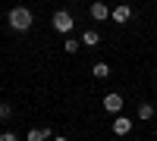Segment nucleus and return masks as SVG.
Wrapping results in <instances>:
<instances>
[{
    "label": "nucleus",
    "mask_w": 157,
    "mask_h": 141,
    "mask_svg": "<svg viewBox=\"0 0 157 141\" xmlns=\"http://www.w3.org/2000/svg\"><path fill=\"white\" fill-rule=\"evenodd\" d=\"M78 47H82V41H75V38H66V41H63V50H66V54H78Z\"/></svg>",
    "instance_id": "11"
},
{
    "label": "nucleus",
    "mask_w": 157,
    "mask_h": 141,
    "mask_svg": "<svg viewBox=\"0 0 157 141\" xmlns=\"http://www.w3.org/2000/svg\"><path fill=\"white\" fill-rule=\"evenodd\" d=\"M98 41H101V35H98L94 28H85V32H82V44H85V47H98Z\"/></svg>",
    "instance_id": "8"
},
{
    "label": "nucleus",
    "mask_w": 157,
    "mask_h": 141,
    "mask_svg": "<svg viewBox=\"0 0 157 141\" xmlns=\"http://www.w3.org/2000/svg\"><path fill=\"white\" fill-rule=\"evenodd\" d=\"M25 138H29V141H47L50 138V129H47V125H35V129H29Z\"/></svg>",
    "instance_id": "7"
},
{
    "label": "nucleus",
    "mask_w": 157,
    "mask_h": 141,
    "mask_svg": "<svg viewBox=\"0 0 157 141\" xmlns=\"http://www.w3.org/2000/svg\"><path fill=\"white\" fill-rule=\"evenodd\" d=\"M6 25H10L13 32H29L32 25H35V13L29 6H13L6 13Z\"/></svg>",
    "instance_id": "1"
},
{
    "label": "nucleus",
    "mask_w": 157,
    "mask_h": 141,
    "mask_svg": "<svg viewBox=\"0 0 157 141\" xmlns=\"http://www.w3.org/2000/svg\"><path fill=\"white\" fill-rule=\"evenodd\" d=\"M129 132H132V119L116 113V119H113V135H129Z\"/></svg>",
    "instance_id": "5"
},
{
    "label": "nucleus",
    "mask_w": 157,
    "mask_h": 141,
    "mask_svg": "<svg viewBox=\"0 0 157 141\" xmlns=\"http://www.w3.org/2000/svg\"><path fill=\"white\" fill-rule=\"evenodd\" d=\"M54 141H66V135H57V138H54Z\"/></svg>",
    "instance_id": "14"
},
{
    "label": "nucleus",
    "mask_w": 157,
    "mask_h": 141,
    "mask_svg": "<svg viewBox=\"0 0 157 141\" xmlns=\"http://www.w3.org/2000/svg\"><path fill=\"white\" fill-rule=\"evenodd\" d=\"M88 13H91V19H94V22H107V19H110V6L104 3V0H94V3L88 6Z\"/></svg>",
    "instance_id": "3"
},
{
    "label": "nucleus",
    "mask_w": 157,
    "mask_h": 141,
    "mask_svg": "<svg viewBox=\"0 0 157 141\" xmlns=\"http://www.w3.org/2000/svg\"><path fill=\"white\" fill-rule=\"evenodd\" d=\"M123 104H126L123 94H107V97H104V110H107V113H120Z\"/></svg>",
    "instance_id": "6"
},
{
    "label": "nucleus",
    "mask_w": 157,
    "mask_h": 141,
    "mask_svg": "<svg viewBox=\"0 0 157 141\" xmlns=\"http://www.w3.org/2000/svg\"><path fill=\"white\" fill-rule=\"evenodd\" d=\"M0 141H19V138L13 135V132H3V135H0Z\"/></svg>",
    "instance_id": "13"
},
{
    "label": "nucleus",
    "mask_w": 157,
    "mask_h": 141,
    "mask_svg": "<svg viewBox=\"0 0 157 141\" xmlns=\"http://www.w3.org/2000/svg\"><path fill=\"white\" fill-rule=\"evenodd\" d=\"M13 116V107L10 104H0V119H10Z\"/></svg>",
    "instance_id": "12"
},
{
    "label": "nucleus",
    "mask_w": 157,
    "mask_h": 141,
    "mask_svg": "<svg viewBox=\"0 0 157 141\" xmlns=\"http://www.w3.org/2000/svg\"><path fill=\"white\" fill-rule=\"evenodd\" d=\"M110 19H113L116 25H126L129 19H132V6H129V3H120L116 9H110Z\"/></svg>",
    "instance_id": "4"
},
{
    "label": "nucleus",
    "mask_w": 157,
    "mask_h": 141,
    "mask_svg": "<svg viewBox=\"0 0 157 141\" xmlns=\"http://www.w3.org/2000/svg\"><path fill=\"white\" fill-rule=\"evenodd\" d=\"M91 75H94V79H110V66H107V63H94V66H91Z\"/></svg>",
    "instance_id": "9"
},
{
    "label": "nucleus",
    "mask_w": 157,
    "mask_h": 141,
    "mask_svg": "<svg viewBox=\"0 0 157 141\" xmlns=\"http://www.w3.org/2000/svg\"><path fill=\"white\" fill-rule=\"evenodd\" d=\"M50 22H54V32H60V35H69L75 28V19H72L69 9H57L54 16H50Z\"/></svg>",
    "instance_id": "2"
},
{
    "label": "nucleus",
    "mask_w": 157,
    "mask_h": 141,
    "mask_svg": "<svg viewBox=\"0 0 157 141\" xmlns=\"http://www.w3.org/2000/svg\"><path fill=\"white\" fill-rule=\"evenodd\" d=\"M138 119H141V122L154 119V107H151V104H138Z\"/></svg>",
    "instance_id": "10"
}]
</instances>
